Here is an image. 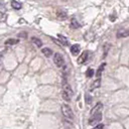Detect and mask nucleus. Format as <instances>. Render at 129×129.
Returning <instances> with one entry per match:
<instances>
[{
	"mask_svg": "<svg viewBox=\"0 0 129 129\" xmlns=\"http://www.w3.org/2000/svg\"><path fill=\"white\" fill-rule=\"evenodd\" d=\"M91 102H92L91 96H90V95H86V103H87V104H90Z\"/></svg>",
	"mask_w": 129,
	"mask_h": 129,
	"instance_id": "aec40b11",
	"label": "nucleus"
},
{
	"mask_svg": "<svg viewBox=\"0 0 129 129\" xmlns=\"http://www.w3.org/2000/svg\"><path fill=\"white\" fill-rule=\"evenodd\" d=\"M87 58H88V51H84L81 54V56L78 58V62L79 63H84L87 60Z\"/></svg>",
	"mask_w": 129,
	"mask_h": 129,
	"instance_id": "39448f33",
	"label": "nucleus"
},
{
	"mask_svg": "<svg viewBox=\"0 0 129 129\" xmlns=\"http://www.w3.org/2000/svg\"><path fill=\"white\" fill-rule=\"evenodd\" d=\"M41 51H42V53L44 54V56H46V57H48V56H50V55L52 54V50H51L50 48H48V47H43V48L41 49Z\"/></svg>",
	"mask_w": 129,
	"mask_h": 129,
	"instance_id": "9d476101",
	"label": "nucleus"
},
{
	"mask_svg": "<svg viewBox=\"0 0 129 129\" xmlns=\"http://www.w3.org/2000/svg\"><path fill=\"white\" fill-rule=\"evenodd\" d=\"M18 36H19V37H24V38H25V37L27 36V34H26V32H21V33L18 34Z\"/></svg>",
	"mask_w": 129,
	"mask_h": 129,
	"instance_id": "4be33fe9",
	"label": "nucleus"
},
{
	"mask_svg": "<svg viewBox=\"0 0 129 129\" xmlns=\"http://www.w3.org/2000/svg\"><path fill=\"white\" fill-rule=\"evenodd\" d=\"M129 35V30H126V29H121L117 32V37H126Z\"/></svg>",
	"mask_w": 129,
	"mask_h": 129,
	"instance_id": "423d86ee",
	"label": "nucleus"
},
{
	"mask_svg": "<svg viewBox=\"0 0 129 129\" xmlns=\"http://www.w3.org/2000/svg\"><path fill=\"white\" fill-rule=\"evenodd\" d=\"M80 26H81V25H80V23L77 21V19H76V18H73L72 21H71V27L75 29V28H79Z\"/></svg>",
	"mask_w": 129,
	"mask_h": 129,
	"instance_id": "ddd939ff",
	"label": "nucleus"
},
{
	"mask_svg": "<svg viewBox=\"0 0 129 129\" xmlns=\"http://www.w3.org/2000/svg\"><path fill=\"white\" fill-rule=\"evenodd\" d=\"M101 119H102V113L101 112H98V113H96L94 115H91V118L89 120V124L90 125H95L99 121H101Z\"/></svg>",
	"mask_w": 129,
	"mask_h": 129,
	"instance_id": "f03ea898",
	"label": "nucleus"
},
{
	"mask_svg": "<svg viewBox=\"0 0 129 129\" xmlns=\"http://www.w3.org/2000/svg\"><path fill=\"white\" fill-rule=\"evenodd\" d=\"M104 128V124H97L96 127H94V129H103Z\"/></svg>",
	"mask_w": 129,
	"mask_h": 129,
	"instance_id": "412c9836",
	"label": "nucleus"
},
{
	"mask_svg": "<svg viewBox=\"0 0 129 129\" xmlns=\"http://www.w3.org/2000/svg\"><path fill=\"white\" fill-rule=\"evenodd\" d=\"M71 52H72L74 55H78L79 52H80V45H79V44H74V45L71 47Z\"/></svg>",
	"mask_w": 129,
	"mask_h": 129,
	"instance_id": "0eeeda50",
	"label": "nucleus"
},
{
	"mask_svg": "<svg viewBox=\"0 0 129 129\" xmlns=\"http://www.w3.org/2000/svg\"><path fill=\"white\" fill-rule=\"evenodd\" d=\"M53 62L55 63V66H56V67L60 68V67H61V66L64 63V60H63L62 55H61L60 53L56 52V53L54 54V56H53Z\"/></svg>",
	"mask_w": 129,
	"mask_h": 129,
	"instance_id": "7ed1b4c3",
	"label": "nucleus"
},
{
	"mask_svg": "<svg viewBox=\"0 0 129 129\" xmlns=\"http://www.w3.org/2000/svg\"><path fill=\"white\" fill-rule=\"evenodd\" d=\"M58 39H59V41L62 43V44H64V45H68L69 44V41H68V39H67V37H64V36H62V35H58Z\"/></svg>",
	"mask_w": 129,
	"mask_h": 129,
	"instance_id": "f3484780",
	"label": "nucleus"
},
{
	"mask_svg": "<svg viewBox=\"0 0 129 129\" xmlns=\"http://www.w3.org/2000/svg\"><path fill=\"white\" fill-rule=\"evenodd\" d=\"M31 41L37 46V47H40L41 45H42V42H41V40L39 39V38H37V37H35V36H33L32 38H31Z\"/></svg>",
	"mask_w": 129,
	"mask_h": 129,
	"instance_id": "9b49d317",
	"label": "nucleus"
},
{
	"mask_svg": "<svg viewBox=\"0 0 129 129\" xmlns=\"http://www.w3.org/2000/svg\"><path fill=\"white\" fill-rule=\"evenodd\" d=\"M61 113H62V115H63L66 118H68V119H73V117H74L73 110H72L71 107H70L69 105H67V104H63V105L61 106Z\"/></svg>",
	"mask_w": 129,
	"mask_h": 129,
	"instance_id": "f257e3e1",
	"label": "nucleus"
},
{
	"mask_svg": "<svg viewBox=\"0 0 129 129\" xmlns=\"http://www.w3.org/2000/svg\"><path fill=\"white\" fill-rule=\"evenodd\" d=\"M100 84H101V80H100V78H98V79L95 80V81L93 82V84L91 85V90H94V89L98 88V87L100 86Z\"/></svg>",
	"mask_w": 129,
	"mask_h": 129,
	"instance_id": "f8f14e48",
	"label": "nucleus"
},
{
	"mask_svg": "<svg viewBox=\"0 0 129 129\" xmlns=\"http://www.w3.org/2000/svg\"><path fill=\"white\" fill-rule=\"evenodd\" d=\"M16 43H18V40L17 39H14V38H10V39H8V40L5 41V44L6 45H13V44H16Z\"/></svg>",
	"mask_w": 129,
	"mask_h": 129,
	"instance_id": "dca6fc26",
	"label": "nucleus"
},
{
	"mask_svg": "<svg viewBox=\"0 0 129 129\" xmlns=\"http://www.w3.org/2000/svg\"><path fill=\"white\" fill-rule=\"evenodd\" d=\"M6 20V15L0 11V21H5Z\"/></svg>",
	"mask_w": 129,
	"mask_h": 129,
	"instance_id": "6ab92c4d",
	"label": "nucleus"
},
{
	"mask_svg": "<svg viewBox=\"0 0 129 129\" xmlns=\"http://www.w3.org/2000/svg\"><path fill=\"white\" fill-rule=\"evenodd\" d=\"M93 75H94V70H93V69H89V70L87 71V77H88V78H91Z\"/></svg>",
	"mask_w": 129,
	"mask_h": 129,
	"instance_id": "a211bd4d",
	"label": "nucleus"
},
{
	"mask_svg": "<svg viewBox=\"0 0 129 129\" xmlns=\"http://www.w3.org/2000/svg\"><path fill=\"white\" fill-rule=\"evenodd\" d=\"M56 17L58 18V19H67L68 18V14H67V12L64 11V10H62V9H58L57 11H56Z\"/></svg>",
	"mask_w": 129,
	"mask_h": 129,
	"instance_id": "20e7f679",
	"label": "nucleus"
},
{
	"mask_svg": "<svg viewBox=\"0 0 129 129\" xmlns=\"http://www.w3.org/2000/svg\"><path fill=\"white\" fill-rule=\"evenodd\" d=\"M11 6H12V8H14V9H20L21 8V3H19L18 1H15V0H13L12 2H11Z\"/></svg>",
	"mask_w": 129,
	"mask_h": 129,
	"instance_id": "4468645a",
	"label": "nucleus"
},
{
	"mask_svg": "<svg viewBox=\"0 0 129 129\" xmlns=\"http://www.w3.org/2000/svg\"><path fill=\"white\" fill-rule=\"evenodd\" d=\"M105 66H106V63H105V62H103V63H102L100 67H99V69L97 70L96 75H97V77H98V78H100V77H101V74H102V72H103V70H104Z\"/></svg>",
	"mask_w": 129,
	"mask_h": 129,
	"instance_id": "2eb2a0df",
	"label": "nucleus"
},
{
	"mask_svg": "<svg viewBox=\"0 0 129 129\" xmlns=\"http://www.w3.org/2000/svg\"><path fill=\"white\" fill-rule=\"evenodd\" d=\"M61 96H62V99L64 100V101H71V96H72V93H70V92H67V91H64V90H62V93H61Z\"/></svg>",
	"mask_w": 129,
	"mask_h": 129,
	"instance_id": "1a4fd4ad",
	"label": "nucleus"
},
{
	"mask_svg": "<svg viewBox=\"0 0 129 129\" xmlns=\"http://www.w3.org/2000/svg\"><path fill=\"white\" fill-rule=\"evenodd\" d=\"M1 61H2V56L0 55V64H1Z\"/></svg>",
	"mask_w": 129,
	"mask_h": 129,
	"instance_id": "5701e85b",
	"label": "nucleus"
},
{
	"mask_svg": "<svg viewBox=\"0 0 129 129\" xmlns=\"http://www.w3.org/2000/svg\"><path fill=\"white\" fill-rule=\"evenodd\" d=\"M102 103H98L92 110H91V115H94V114H96V113H98V112H100V110L102 109Z\"/></svg>",
	"mask_w": 129,
	"mask_h": 129,
	"instance_id": "6e6552de",
	"label": "nucleus"
}]
</instances>
